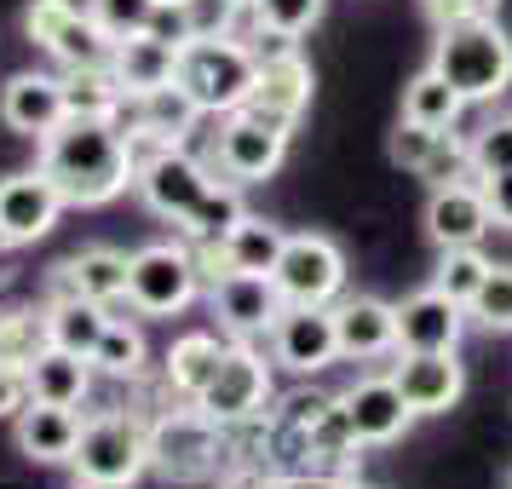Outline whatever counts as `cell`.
Returning a JSON list of instances; mask_svg holds the SVG:
<instances>
[{"instance_id": "obj_49", "label": "cell", "mask_w": 512, "mask_h": 489, "mask_svg": "<svg viewBox=\"0 0 512 489\" xmlns=\"http://www.w3.org/2000/svg\"><path fill=\"white\" fill-rule=\"evenodd\" d=\"M236 6H242V12H254V0H236Z\"/></svg>"}, {"instance_id": "obj_36", "label": "cell", "mask_w": 512, "mask_h": 489, "mask_svg": "<svg viewBox=\"0 0 512 489\" xmlns=\"http://www.w3.org/2000/svg\"><path fill=\"white\" fill-rule=\"evenodd\" d=\"M466 156H472V173L489 179V173H512V110L507 116H489L472 139H466Z\"/></svg>"}, {"instance_id": "obj_5", "label": "cell", "mask_w": 512, "mask_h": 489, "mask_svg": "<svg viewBox=\"0 0 512 489\" xmlns=\"http://www.w3.org/2000/svg\"><path fill=\"white\" fill-rule=\"evenodd\" d=\"M127 139H133V133H127ZM133 190L144 196L150 213H162L167 225H185L190 208L213 190V167L196 162L185 144L133 139Z\"/></svg>"}, {"instance_id": "obj_13", "label": "cell", "mask_w": 512, "mask_h": 489, "mask_svg": "<svg viewBox=\"0 0 512 489\" xmlns=\"http://www.w3.org/2000/svg\"><path fill=\"white\" fill-rule=\"evenodd\" d=\"M70 208L58 185H52L41 167L29 173H6L0 179V248H29L58 225V213Z\"/></svg>"}, {"instance_id": "obj_31", "label": "cell", "mask_w": 512, "mask_h": 489, "mask_svg": "<svg viewBox=\"0 0 512 489\" xmlns=\"http://www.w3.org/2000/svg\"><path fill=\"white\" fill-rule=\"evenodd\" d=\"M144 357H150V346H144V328L127 323V317H110L104 340L93 346V369L110 374V380H139Z\"/></svg>"}, {"instance_id": "obj_4", "label": "cell", "mask_w": 512, "mask_h": 489, "mask_svg": "<svg viewBox=\"0 0 512 489\" xmlns=\"http://www.w3.org/2000/svg\"><path fill=\"white\" fill-rule=\"evenodd\" d=\"M254 75H259L254 47L236 41V35H219V41H190V47H179L173 81L202 104V116H231V110L248 104Z\"/></svg>"}, {"instance_id": "obj_46", "label": "cell", "mask_w": 512, "mask_h": 489, "mask_svg": "<svg viewBox=\"0 0 512 489\" xmlns=\"http://www.w3.org/2000/svg\"><path fill=\"white\" fill-rule=\"evenodd\" d=\"M478 185H484V202H489L495 231H512V173H489V179H478Z\"/></svg>"}, {"instance_id": "obj_20", "label": "cell", "mask_w": 512, "mask_h": 489, "mask_svg": "<svg viewBox=\"0 0 512 489\" xmlns=\"http://www.w3.org/2000/svg\"><path fill=\"white\" fill-rule=\"evenodd\" d=\"M334 328H340V357L369 363V357H392L397 351V305L374 300V294H346L334 300Z\"/></svg>"}, {"instance_id": "obj_10", "label": "cell", "mask_w": 512, "mask_h": 489, "mask_svg": "<svg viewBox=\"0 0 512 489\" xmlns=\"http://www.w3.org/2000/svg\"><path fill=\"white\" fill-rule=\"evenodd\" d=\"M288 156V127L277 121L254 116V110H231L225 127H219V139H213V162L225 179L236 185H259V179H271Z\"/></svg>"}, {"instance_id": "obj_28", "label": "cell", "mask_w": 512, "mask_h": 489, "mask_svg": "<svg viewBox=\"0 0 512 489\" xmlns=\"http://www.w3.org/2000/svg\"><path fill=\"white\" fill-rule=\"evenodd\" d=\"M219 357H225V346H219L213 334H202V328H196V334H179V340L167 346V363H162L173 397L196 403V397L208 392V380L219 374Z\"/></svg>"}, {"instance_id": "obj_16", "label": "cell", "mask_w": 512, "mask_h": 489, "mask_svg": "<svg viewBox=\"0 0 512 489\" xmlns=\"http://www.w3.org/2000/svg\"><path fill=\"white\" fill-rule=\"evenodd\" d=\"M495 231L484 202V185L478 179H449V185H432L426 196V236L443 248H478L484 236Z\"/></svg>"}, {"instance_id": "obj_37", "label": "cell", "mask_w": 512, "mask_h": 489, "mask_svg": "<svg viewBox=\"0 0 512 489\" xmlns=\"http://www.w3.org/2000/svg\"><path fill=\"white\" fill-rule=\"evenodd\" d=\"M328 0H254V24L259 29H277V35H311V29L323 24Z\"/></svg>"}, {"instance_id": "obj_45", "label": "cell", "mask_w": 512, "mask_h": 489, "mask_svg": "<svg viewBox=\"0 0 512 489\" xmlns=\"http://www.w3.org/2000/svg\"><path fill=\"white\" fill-rule=\"evenodd\" d=\"M432 24H461V18H495L501 0H420Z\"/></svg>"}, {"instance_id": "obj_18", "label": "cell", "mask_w": 512, "mask_h": 489, "mask_svg": "<svg viewBox=\"0 0 512 489\" xmlns=\"http://www.w3.org/2000/svg\"><path fill=\"white\" fill-rule=\"evenodd\" d=\"M64 116H70V104H64V75L24 70V75H12V81L0 87V121H6L18 139L41 144Z\"/></svg>"}, {"instance_id": "obj_29", "label": "cell", "mask_w": 512, "mask_h": 489, "mask_svg": "<svg viewBox=\"0 0 512 489\" xmlns=\"http://www.w3.org/2000/svg\"><path fill=\"white\" fill-rule=\"evenodd\" d=\"M104 328H110V305L98 300H81V294H58L47 305V340L64 351H81V357H93V346L104 340Z\"/></svg>"}, {"instance_id": "obj_14", "label": "cell", "mask_w": 512, "mask_h": 489, "mask_svg": "<svg viewBox=\"0 0 512 489\" xmlns=\"http://www.w3.org/2000/svg\"><path fill=\"white\" fill-rule=\"evenodd\" d=\"M219 420H208L202 409H173L150 426V466L167 478H190V472H208L219 455Z\"/></svg>"}, {"instance_id": "obj_32", "label": "cell", "mask_w": 512, "mask_h": 489, "mask_svg": "<svg viewBox=\"0 0 512 489\" xmlns=\"http://www.w3.org/2000/svg\"><path fill=\"white\" fill-rule=\"evenodd\" d=\"M242 213H248V208H242L236 185H219V179H213V190L202 196V202H196V208H190V219L179 225V231H185L196 248H219V242L231 236V225L242 219Z\"/></svg>"}, {"instance_id": "obj_41", "label": "cell", "mask_w": 512, "mask_h": 489, "mask_svg": "<svg viewBox=\"0 0 512 489\" xmlns=\"http://www.w3.org/2000/svg\"><path fill=\"white\" fill-rule=\"evenodd\" d=\"M236 0H185V18H190V41H219L236 29Z\"/></svg>"}, {"instance_id": "obj_25", "label": "cell", "mask_w": 512, "mask_h": 489, "mask_svg": "<svg viewBox=\"0 0 512 489\" xmlns=\"http://www.w3.org/2000/svg\"><path fill=\"white\" fill-rule=\"evenodd\" d=\"M29 386H35V403H64V409H81L87 392H93V357L64 346H41L35 363H29Z\"/></svg>"}, {"instance_id": "obj_23", "label": "cell", "mask_w": 512, "mask_h": 489, "mask_svg": "<svg viewBox=\"0 0 512 489\" xmlns=\"http://www.w3.org/2000/svg\"><path fill=\"white\" fill-rule=\"evenodd\" d=\"M127 116H133V139H156V144H185L202 121V104L167 81V87H150V93L127 98Z\"/></svg>"}, {"instance_id": "obj_30", "label": "cell", "mask_w": 512, "mask_h": 489, "mask_svg": "<svg viewBox=\"0 0 512 489\" xmlns=\"http://www.w3.org/2000/svg\"><path fill=\"white\" fill-rule=\"evenodd\" d=\"M461 110H466V98L455 93V87H449L432 64H426V70L403 87V116L420 121V127H438V133H449V127L461 121Z\"/></svg>"}, {"instance_id": "obj_27", "label": "cell", "mask_w": 512, "mask_h": 489, "mask_svg": "<svg viewBox=\"0 0 512 489\" xmlns=\"http://www.w3.org/2000/svg\"><path fill=\"white\" fill-rule=\"evenodd\" d=\"M173 70H179V52L167 47V41H156V35H127V41H116V58H110V75H116L121 98L167 87Z\"/></svg>"}, {"instance_id": "obj_11", "label": "cell", "mask_w": 512, "mask_h": 489, "mask_svg": "<svg viewBox=\"0 0 512 489\" xmlns=\"http://www.w3.org/2000/svg\"><path fill=\"white\" fill-rule=\"evenodd\" d=\"M265 340H271V363H282L288 374H323L328 363H340L334 305H282Z\"/></svg>"}, {"instance_id": "obj_50", "label": "cell", "mask_w": 512, "mask_h": 489, "mask_svg": "<svg viewBox=\"0 0 512 489\" xmlns=\"http://www.w3.org/2000/svg\"><path fill=\"white\" fill-rule=\"evenodd\" d=\"M75 489H98V484H75Z\"/></svg>"}, {"instance_id": "obj_15", "label": "cell", "mask_w": 512, "mask_h": 489, "mask_svg": "<svg viewBox=\"0 0 512 489\" xmlns=\"http://www.w3.org/2000/svg\"><path fill=\"white\" fill-rule=\"evenodd\" d=\"M213 317L231 340H254V334H271V323L282 317V294L271 277H254V271H219L208 288Z\"/></svg>"}, {"instance_id": "obj_19", "label": "cell", "mask_w": 512, "mask_h": 489, "mask_svg": "<svg viewBox=\"0 0 512 489\" xmlns=\"http://www.w3.org/2000/svg\"><path fill=\"white\" fill-rule=\"evenodd\" d=\"M466 305H455L443 288H420L397 300V351H461Z\"/></svg>"}, {"instance_id": "obj_35", "label": "cell", "mask_w": 512, "mask_h": 489, "mask_svg": "<svg viewBox=\"0 0 512 489\" xmlns=\"http://www.w3.org/2000/svg\"><path fill=\"white\" fill-rule=\"evenodd\" d=\"M47 346V311H0V363L29 369Z\"/></svg>"}, {"instance_id": "obj_43", "label": "cell", "mask_w": 512, "mask_h": 489, "mask_svg": "<svg viewBox=\"0 0 512 489\" xmlns=\"http://www.w3.org/2000/svg\"><path fill=\"white\" fill-rule=\"evenodd\" d=\"M144 35H156V41H167V47L179 52L190 47V18H185V0H156V12H150V29Z\"/></svg>"}, {"instance_id": "obj_2", "label": "cell", "mask_w": 512, "mask_h": 489, "mask_svg": "<svg viewBox=\"0 0 512 489\" xmlns=\"http://www.w3.org/2000/svg\"><path fill=\"white\" fill-rule=\"evenodd\" d=\"M432 70H438L466 104H489V98H501L512 87V35L495 24V18L438 24Z\"/></svg>"}, {"instance_id": "obj_6", "label": "cell", "mask_w": 512, "mask_h": 489, "mask_svg": "<svg viewBox=\"0 0 512 489\" xmlns=\"http://www.w3.org/2000/svg\"><path fill=\"white\" fill-rule=\"evenodd\" d=\"M202 288V254L185 242H150L127 265V305L139 317H179Z\"/></svg>"}, {"instance_id": "obj_12", "label": "cell", "mask_w": 512, "mask_h": 489, "mask_svg": "<svg viewBox=\"0 0 512 489\" xmlns=\"http://www.w3.org/2000/svg\"><path fill=\"white\" fill-rule=\"evenodd\" d=\"M340 409H346L351 438L363 443V449H386V443H397L420 420L415 409H409V397L397 392L392 374H363V380H351L346 392H340Z\"/></svg>"}, {"instance_id": "obj_39", "label": "cell", "mask_w": 512, "mask_h": 489, "mask_svg": "<svg viewBox=\"0 0 512 489\" xmlns=\"http://www.w3.org/2000/svg\"><path fill=\"white\" fill-rule=\"evenodd\" d=\"M87 12L98 18V29H104L110 41H127V35H144V29H150L156 0H87Z\"/></svg>"}, {"instance_id": "obj_7", "label": "cell", "mask_w": 512, "mask_h": 489, "mask_svg": "<svg viewBox=\"0 0 512 489\" xmlns=\"http://www.w3.org/2000/svg\"><path fill=\"white\" fill-rule=\"evenodd\" d=\"M24 29H29V41L47 58H58L64 70H110V58H116V41L75 0H29Z\"/></svg>"}, {"instance_id": "obj_38", "label": "cell", "mask_w": 512, "mask_h": 489, "mask_svg": "<svg viewBox=\"0 0 512 489\" xmlns=\"http://www.w3.org/2000/svg\"><path fill=\"white\" fill-rule=\"evenodd\" d=\"M466 317H478L489 334H512V265H489L478 300L466 305Z\"/></svg>"}, {"instance_id": "obj_47", "label": "cell", "mask_w": 512, "mask_h": 489, "mask_svg": "<svg viewBox=\"0 0 512 489\" xmlns=\"http://www.w3.org/2000/svg\"><path fill=\"white\" fill-rule=\"evenodd\" d=\"M271 489H346L334 472H317V466H305V472H282L271 478Z\"/></svg>"}, {"instance_id": "obj_40", "label": "cell", "mask_w": 512, "mask_h": 489, "mask_svg": "<svg viewBox=\"0 0 512 489\" xmlns=\"http://www.w3.org/2000/svg\"><path fill=\"white\" fill-rule=\"evenodd\" d=\"M438 127H420V121H397V133H392V144H386V156H392L403 173H420V167L432 162V150H438Z\"/></svg>"}, {"instance_id": "obj_21", "label": "cell", "mask_w": 512, "mask_h": 489, "mask_svg": "<svg viewBox=\"0 0 512 489\" xmlns=\"http://www.w3.org/2000/svg\"><path fill=\"white\" fill-rule=\"evenodd\" d=\"M305 104H311V64H305L300 52H288V58H271V64H259L254 75V93L242 110H254V116L277 121L294 133V121L305 116Z\"/></svg>"}, {"instance_id": "obj_26", "label": "cell", "mask_w": 512, "mask_h": 489, "mask_svg": "<svg viewBox=\"0 0 512 489\" xmlns=\"http://www.w3.org/2000/svg\"><path fill=\"white\" fill-rule=\"evenodd\" d=\"M282 242H288V231H282V225L259 219V213H242V219L231 225V236H225L219 248H202V254L219 259V271H254V277H271ZM219 271H213V277H219Z\"/></svg>"}, {"instance_id": "obj_34", "label": "cell", "mask_w": 512, "mask_h": 489, "mask_svg": "<svg viewBox=\"0 0 512 489\" xmlns=\"http://www.w3.org/2000/svg\"><path fill=\"white\" fill-rule=\"evenodd\" d=\"M489 265L495 259H484L478 248H443L438 271H432V288H443L455 305H472L478 288H484V277H489Z\"/></svg>"}, {"instance_id": "obj_8", "label": "cell", "mask_w": 512, "mask_h": 489, "mask_svg": "<svg viewBox=\"0 0 512 489\" xmlns=\"http://www.w3.org/2000/svg\"><path fill=\"white\" fill-rule=\"evenodd\" d=\"M271 282H277L282 305H334L346 294V254L334 236L300 231L282 242L277 265H271Z\"/></svg>"}, {"instance_id": "obj_33", "label": "cell", "mask_w": 512, "mask_h": 489, "mask_svg": "<svg viewBox=\"0 0 512 489\" xmlns=\"http://www.w3.org/2000/svg\"><path fill=\"white\" fill-rule=\"evenodd\" d=\"M64 104H70V116H121L127 110L110 70H64Z\"/></svg>"}, {"instance_id": "obj_3", "label": "cell", "mask_w": 512, "mask_h": 489, "mask_svg": "<svg viewBox=\"0 0 512 489\" xmlns=\"http://www.w3.org/2000/svg\"><path fill=\"white\" fill-rule=\"evenodd\" d=\"M70 472H75V484L133 489L150 472V426L139 415H121V409L87 415L81 420V438H75Z\"/></svg>"}, {"instance_id": "obj_9", "label": "cell", "mask_w": 512, "mask_h": 489, "mask_svg": "<svg viewBox=\"0 0 512 489\" xmlns=\"http://www.w3.org/2000/svg\"><path fill=\"white\" fill-rule=\"evenodd\" d=\"M265 403H271V363L248 340L225 346L219 374L208 380V392L196 397V409L208 420H219V426H248V420L265 415Z\"/></svg>"}, {"instance_id": "obj_44", "label": "cell", "mask_w": 512, "mask_h": 489, "mask_svg": "<svg viewBox=\"0 0 512 489\" xmlns=\"http://www.w3.org/2000/svg\"><path fill=\"white\" fill-rule=\"evenodd\" d=\"M29 403H35L29 369H12V363H0V420H18Z\"/></svg>"}, {"instance_id": "obj_1", "label": "cell", "mask_w": 512, "mask_h": 489, "mask_svg": "<svg viewBox=\"0 0 512 489\" xmlns=\"http://www.w3.org/2000/svg\"><path fill=\"white\" fill-rule=\"evenodd\" d=\"M41 173L70 208H104L133 185V139L116 116H64L41 139Z\"/></svg>"}, {"instance_id": "obj_24", "label": "cell", "mask_w": 512, "mask_h": 489, "mask_svg": "<svg viewBox=\"0 0 512 489\" xmlns=\"http://www.w3.org/2000/svg\"><path fill=\"white\" fill-rule=\"evenodd\" d=\"M12 426H18V449H24L29 461L70 466L75 438H81V415L75 409H64V403H29Z\"/></svg>"}, {"instance_id": "obj_42", "label": "cell", "mask_w": 512, "mask_h": 489, "mask_svg": "<svg viewBox=\"0 0 512 489\" xmlns=\"http://www.w3.org/2000/svg\"><path fill=\"white\" fill-rule=\"evenodd\" d=\"M328 409H334V392H311V386H305V392H288L282 397V432H288V438H305Z\"/></svg>"}, {"instance_id": "obj_48", "label": "cell", "mask_w": 512, "mask_h": 489, "mask_svg": "<svg viewBox=\"0 0 512 489\" xmlns=\"http://www.w3.org/2000/svg\"><path fill=\"white\" fill-rule=\"evenodd\" d=\"M288 52H300V47H294V35H277V29H259V35H254V58H259V64L288 58Z\"/></svg>"}, {"instance_id": "obj_22", "label": "cell", "mask_w": 512, "mask_h": 489, "mask_svg": "<svg viewBox=\"0 0 512 489\" xmlns=\"http://www.w3.org/2000/svg\"><path fill=\"white\" fill-rule=\"evenodd\" d=\"M127 265L133 254H121V248H81L58 265V277H52V300L58 294H81V300H98V305H116L127 300Z\"/></svg>"}, {"instance_id": "obj_17", "label": "cell", "mask_w": 512, "mask_h": 489, "mask_svg": "<svg viewBox=\"0 0 512 489\" xmlns=\"http://www.w3.org/2000/svg\"><path fill=\"white\" fill-rule=\"evenodd\" d=\"M392 380L415 415H449L466 392V363L455 351H403Z\"/></svg>"}]
</instances>
